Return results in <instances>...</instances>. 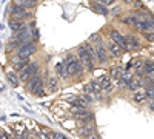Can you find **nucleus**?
<instances>
[{
	"label": "nucleus",
	"instance_id": "f257e3e1",
	"mask_svg": "<svg viewBox=\"0 0 154 139\" xmlns=\"http://www.w3.org/2000/svg\"><path fill=\"white\" fill-rule=\"evenodd\" d=\"M65 64H66V68H68V76H69V77H79V76L83 74V71H86L85 65L82 64V60L79 59V56H75L72 53L66 56Z\"/></svg>",
	"mask_w": 154,
	"mask_h": 139
},
{
	"label": "nucleus",
	"instance_id": "f03ea898",
	"mask_svg": "<svg viewBox=\"0 0 154 139\" xmlns=\"http://www.w3.org/2000/svg\"><path fill=\"white\" fill-rule=\"evenodd\" d=\"M35 53H37V42L35 40L26 42V43H23L22 46H19L16 49V56L20 57V59H26V60H29V57Z\"/></svg>",
	"mask_w": 154,
	"mask_h": 139
},
{
	"label": "nucleus",
	"instance_id": "7ed1b4c3",
	"mask_svg": "<svg viewBox=\"0 0 154 139\" xmlns=\"http://www.w3.org/2000/svg\"><path fill=\"white\" fill-rule=\"evenodd\" d=\"M77 56H79V59L82 60V64L85 65L86 73H93L94 71V59L88 54V51H86L83 46L77 48Z\"/></svg>",
	"mask_w": 154,
	"mask_h": 139
},
{
	"label": "nucleus",
	"instance_id": "20e7f679",
	"mask_svg": "<svg viewBox=\"0 0 154 139\" xmlns=\"http://www.w3.org/2000/svg\"><path fill=\"white\" fill-rule=\"evenodd\" d=\"M42 87H43V77H42L40 71H38L37 74H34L32 77L26 82V90H28L31 94H35Z\"/></svg>",
	"mask_w": 154,
	"mask_h": 139
},
{
	"label": "nucleus",
	"instance_id": "39448f33",
	"mask_svg": "<svg viewBox=\"0 0 154 139\" xmlns=\"http://www.w3.org/2000/svg\"><path fill=\"white\" fill-rule=\"evenodd\" d=\"M109 39H111L112 42H116L117 45H120L125 51L131 49V46L128 45V42H126V37H125L120 31H117V30H111V31H109Z\"/></svg>",
	"mask_w": 154,
	"mask_h": 139
},
{
	"label": "nucleus",
	"instance_id": "423d86ee",
	"mask_svg": "<svg viewBox=\"0 0 154 139\" xmlns=\"http://www.w3.org/2000/svg\"><path fill=\"white\" fill-rule=\"evenodd\" d=\"M96 51H97V62L99 64H105V62L108 60V53H109V49L105 46L103 42H100L96 45Z\"/></svg>",
	"mask_w": 154,
	"mask_h": 139
},
{
	"label": "nucleus",
	"instance_id": "0eeeda50",
	"mask_svg": "<svg viewBox=\"0 0 154 139\" xmlns=\"http://www.w3.org/2000/svg\"><path fill=\"white\" fill-rule=\"evenodd\" d=\"M77 133L80 136H88V137H99V134H96V127L93 124H86L83 127L77 128Z\"/></svg>",
	"mask_w": 154,
	"mask_h": 139
},
{
	"label": "nucleus",
	"instance_id": "6e6552de",
	"mask_svg": "<svg viewBox=\"0 0 154 139\" xmlns=\"http://www.w3.org/2000/svg\"><path fill=\"white\" fill-rule=\"evenodd\" d=\"M25 28V20H22V19H16V17H11L9 19V30L12 31V33H19V31H22Z\"/></svg>",
	"mask_w": 154,
	"mask_h": 139
},
{
	"label": "nucleus",
	"instance_id": "1a4fd4ad",
	"mask_svg": "<svg viewBox=\"0 0 154 139\" xmlns=\"http://www.w3.org/2000/svg\"><path fill=\"white\" fill-rule=\"evenodd\" d=\"M97 81L100 82V85H102V90H103L105 93H111V91H112V82H111V77H109V76H106V74H102Z\"/></svg>",
	"mask_w": 154,
	"mask_h": 139
},
{
	"label": "nucleus",
	"instance_id": "9d476101",
	"mask_svg": "<svg viewBox=\"0 0 154 139\" xmlns=\"http://www.w3.org/2000/svg\"><path fill=\"white\" fill-rule=\"evenodd\" d=\"M109 54L114 57V59H120L122 56H123V51H125V49L120 46V45H117V43H116V42H112L111 40V43H109Z\"/></svg>",
	"mask_w": 154,
	"mask_h": 139
},
{
	"label": "nucleus",
	"instance_id": "9b49d317",
	"mask_svg": "<svg viewBox=\"0 0 154 139\" xmlns=\"http://www.w3.org/2000/svg\"><path fill=\"white\" fill-rule=\"evenodd\" d=\"M106 6H108V5L100 3V2H96V0H93V2H91V8L97 12V14H100V16H108V14H109V11H108Z\"/></svg>",
	"mask_w": 154,
	"mask_h": 139
},
{
	"label": "nucleus",
	"instance_id": "f8f14e48",
	"mask_svg": "<svg viewBox=\"0 0 154 139\" xmlns=\"http://www.w3.org/2000/svg\"><path fill=\"white\" fill-rule=\"evenodd\" d=\"M56 73L60 79H68V68H66V64L65 62H59V64H56Z\"/></svg>",
	"mask_w": 154,
	"mask_h": 139
},
{
	"label": "nucleus",
	"instance_id": "ddd939ff",
	"mask_svg": "<svg viewBox=\"0 0 154 139\" xmlns=\"http://www.w3.org/2000/svg\"><path fill=\"white\" fill-rule=\"evenodd\" d=\"M34 76V73H32V70H31V67H29V64L25 67L22 71H19V77H20V82H28L31 77Z\"/></svg>",
	"mask_w": 154,
	"mask_h": 139
},
{
	"label": "nucleus",
	"instance_id": "4468645a",
	"mask_svg": "<svg viewBox=\"0 0 154 139\" xmlns=\"http://www.w3.org/2000/svg\"><path fill=\"white\" fill-rule=\"evenodd\" d=\"M28 64H29V62H28L26 59H20V57H17V56L12 59V68H14V71H17V73L22 71Z\"/></svg>",
	"mask_w": 154,
	"mask_h": 139
},
{
	"label": "nucleus",
	"instance_id": "2eb2a0df",
	"mask_svg": "<svg viewBox=\"0 0 154 139\" xmlns=\"http://www.w3.org/2000/svg\"><path fill=\"white\" fill-rule=\"evenodd\" d=\"M6 79H8V82H9L12 87H19L20 77H19V73H17V71H9V73H6Z\"/></svg>",
	"mask_w": 154,
	"mask_h": 139
},
{
	"label": "nucleus",
	"instance_id": "dca6fc26",
	"mask_svg": "<svg viewBox=\"0 0 154 139\" xmlns=\"http://www.w3.org/2000/svg\"><path fill=\"white\" fill-rule=\"evenodd\" d=\"M142 85H143V81H140V77H137V79H133L130 84H128V90H131V91H137V90H140L142 88Z\"/></svg>",
	"mask_w": 154,
	"mask_h": 139
},
{
	"label": "nucleus",
	"instance_id": "f3484780",
	"mask_svg": "<svg viewBox=\"0 0 154 139\" xmlns=\"http://www.w3.org/2000/svg\"><path fill=\"white\" fill-rule=\"evenodd\" d=\"M133 99L136 100V102H142V100H148V94H146V90L143 88H140V90H137L136 93H134V96H133Z\"/></svg>",
	"mask_w": 154,
	"mask_h": 139
},
{
	"label": "nucleus",
	"instance_id": "a211bd4d",
	"mask_svg": "<svg viewBox=\"0 0 154 139\" xmlns=\"http://www.w3.org/2000/svg\"><path fill=\"white\" fill-rule=\"evenodd\" d=\"M122 22L125 23V25H128V27H136V23H137V17H136V14L134 12H131V14H128V16H125L123 19H122Z\"/></svg>",
	"mask_w": 154,
	"mask_h": 139
},
{
	"label": "nucleus",
	"instance_id": "6ab92c4d",
	"mask_svg": "<svg viewBox=\"0 0 154 139\" xmlns=\"http://www.w3.org/2000/svg\"><path fill=\"white\" fill-rule=\"evenodd\" d=\"M126 37V42H128V45L131 46V49L133 48H139L140 46V42H139V39L136 36H131V34H128V36H125Z\"/></svg>",
	"mask_w": 154,
	"mask_h": 139
},
{
	"label": "nucleus",
	"instance_id": "aec40b11",
	"mask_svg": "<svg viewBox=\"0 0 154 139\" xmlns=\"http://www.w3.org/2000/svg\"><path fill=\"white\" fill-rule=\"evenodd\" d=\"M48 88H49V93H56L57 91V79H56V76H49L48 77Z\"/></svg>",
	"mask_w": 154,
	"mask_h": 139
},
{
	"label": "nucleus",
	"instance_id": "412c9836",
	"mask_svg": "<svg viewBox=\"0 0 154 139\" xmlns=\"http://www.w3.org/2000/svg\"><path fill=\"white\" fill-rule=\"evenodd\" d=\"M123 68L122 67H117V68H112V71H111V76H112V81L116 82V81H119V79H122V74H123Z\"/></svg>",
	"mask_w": 154,
	"mask_h": 139
},
{
	"label": "nucleus",
	"instance_id": "4be33fe9",
	"mask_svg": "<svg viewBox=\"0 0 154 139\" xmlns=\"http://www.w3.org/2000/svg\"><path fill=\"white\" fill-rule=\"evenodd\" d=\"M89 42H91L93 45H97V43H100V42H103V40H102L100 33H94V34H91V37H89Z\"/></svg>",
	"mask_w": 154,
	"mask_h": 139
},
{
	"label": "nucleus",
	"instance_id": "5701e85b",
	"mask_svg": "<svg viewBox=\"0 0 154 139\" xmlns=\"http://www.w3.org/2000/svg\"><path fill=\"white\" fill-rule=\"evenodd\" d=\"M143 68H145V71H146V76H148V74H152V73H154V62L146 60L145 64H143Z\"/></svg>",
	"mask_w": 154,
	"mask_h": 139
},
{
	"label": "nucleus",
	"instance_id": "b1692460",
	"mask_svg": "<svg viewBox=\"0 0 154 139\" xmlns=\"http://www.w3.org/2000/svg\"><path fill=\"white\" fill-rule=\"evenodd\" d=\"M122 79H123V81L126 82V85H128V84L134 79V76H133V73H130V70H125L123 74H122Z\"/></svg>",
	"mask_w": 154,
	"mask_h": 139
},
{
	"label": "nucleus",
	"instance_id": "393cba45",
	"mask_svg": "<svg viewBox=\"0 0 154 139\" xmlns=\"http://www.w3.org/2000/svg\"><path fill=\"white\" fill-rule=\"evenodd\" d=\"M143 37H145L148 42H154V31H145L143 33Z\"/></svg>",
	"mask_w": 154,
	"mask_h": 139
},
{
	"label": "nucleus",
	"instance_id": "a878e982",
	"mask_svg": "<svg viewBox=\"0 0 154 139\" xmlns=\"http://www.w3.org/2000/svg\"><path fill=\"white\" fill-rule=\"evenodd\" d=\"M96 2H100V3H105V5H112L116 0H96Z\"/></svg>",
	"mask_w": 154,
	"mask_h": 139
},
{
	"label": "nucleus",
	"instance_id": "bb28decb",
	"mask_svg": "<svg viewBox=\"0 0 154 139\" xmlns=\"http://www.w3.org/2000/svg\"><path fill=\"white\" fill-rule=\"evenodd\" d=\"M51 136H53V137H57V139H65V136H63L62 133H51Z\"/></svg>",
	"mask_w": 154,
	"mask_h": 139
},
{
	"label": "nucleus",
	"instance_id": "cd10ccee",
	"mask_svg": "<svg viewBox=\"0 0 154 139\" xmlns=\"http://www.w3.org/2000/svg\"><path fill=\"white\" fill-rule=\"evenodd\" d=\"M134 6H136L137 9H142V8H143V5H142V3H140V2H139V0H136V2H134Z\"/></svg>",
	"mask_w": 154,
	"mask_h": 139
},
{
	"label": "nucleus",
	"instance_id": "c85d7f7f",
	"mask_svg": "<svg viewBox=\"0 0 154 139\" xmlns=\"http://www.w3.org/2000/svg\"><path fill=\"white\" fill-rule=\"evenodd\" d=\"M136 0H123V3H126V5H130V3H134Z\"/></svg>",
	"mask_w": 154,
	"mask_h": 139
},
{
	"label": "nucleus",
	"instance_id": "c756f323",
	"mask_svg": "<svg viewBox=\"0 0 154 139\" xmlns=\"http://www.w3.org/2000/svg\"><path fill=\"white\" fill-rule=\"evenodd\" d=\"M2 137H3V139H6V137H8V134H6L5 131H2Z\"/></svg>",
	"mask_w": 154,
	"mask_h": 139
}]
</instances>
